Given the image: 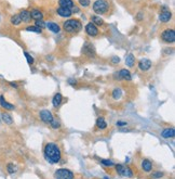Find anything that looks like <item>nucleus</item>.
<instances>
[{"instance_id":"16","label":"nucleus","mask_w":175,"mask_h":179,"mask_svg":"<svg viewBox=\"0 0 175 179\" xmlns=\"http://www.w3.org/2000/svg\"><path fill=\"white\" fill-rule=\"evenodd\" d=\"M0 105H1L3 109H5V110H8V111H12V110H14V105L11 103H9V102H7L3 96H0Z\"/></svg>"},{"instance_id":"39","label":"nucleus","mask_w":175,"mask_h":179,"mask_svg":"<svg viewBox=\"0 0 175 179\" xmlns=\"http://www.w3.org/2000/svg\"><path fill=\"white\" fill-rule=\"evenodd\" d=\"M105 179H108V178H107V177H105Z\"/></svg>"},{"instance_id":"7","label":"nucleus","mask_w":175,"mask_h":179,"mask_svg":"<svg viewBox=\"0 0 175 179\" xmlns=\"http://www.w3.org/2000/svg\"><path fill=\"white\" fill-rule=\"evenodd\" d=\"M39 116H40L41 121L43 122V123H45V124H50V123L54 120L53 114L50 112L49 110H42V111H40V113H39Z\"/></svg>"},{"instance_id":"17","label":"nucleus","mask_w":175,"mask_h":179,"mask_svg":"<svg viewBox=\"0 0 175 179\" xmlns=\"http://www.w3.org/2000/svg\"><path fill=\"white\" fill-rule=\"evenodd\" d=\"M62 101H63V96H62L60 92H57L54 95L52 99V103H53V106L54 108H57V106H60L62 103Z\"/></svg>"},{"instance_id":"23","label":"nucleus","mask_w":175,"mask_h":179,"mask_svg":"<svg viewBox=\"0 0 175 179\" xmlns=\"http://www.w3.org/2000/svg\"><path fill=\"white\" fill-rule=\"evenodd\" d=\"M126 64L129 67H133L135 64V58L132 53H129L126 58Z\"/></svg>"},{"instance_id":"30","label":"nucleus","mask_w":175,"mask_h":179,"mask_svg":"<svg viewBox=\"0 0 175 179\" xmlns=\"http://www.w3.org/2000/svg\"><path fill=\"white\" fill-rule=\"evenodd\" d=\"M50 126H51L53 129H57L61 127V124H60V122L56 121V120H53V121L50 123Z\"/></svg>"},{"instance_id":"21","label":"nucleus","mask_w":175,"mask_h":179,"mask_svg":"<svg viewBox=\"0 0 175 179\" xmlns=\"http://www.w3.org/2000/svg\"><path fill=\"white\" fill-rule=\"evenodd\" d=\"M45 26L48 27V29H50L51 32H53V33H58V32L61 30V27L57 25L56 23H53V22H49V23H47Z\"/></svg>"},{"instance_id":"1","label":"nucleus","mask_w":175,"mask_h":179,"mask_svg":"<svg viewBox=\"0 0 175 179\" xmlns=\"http://www.w3.org/2000/svg\"><path fill=\"white\" fill-rule=\"evenodd\" d=\"M43 154H45V160L51 164H56L61 161V149L55 143H47L43 149Z\"/></svg>"},{"instance_id":"27","label":"nucleus","mask_w":175,"mask_h":179,"mask_svg":"<svg viewBox=\"0 0 175 179\" xmlns=\"http://www.w3.org/2000/svg\"><path fill=\"white\" fill-rule=\"evenodd\" d=\"M122 96V91H121V89L120 88H115L114 90H113V98L114 99H120Z\"/></svg>"},{"instance_id":"4","label":"nucleus","mask_w":175,"mask_h":179,"mask_svg":"<svg viewBox=\"0 0 175 179\" xmlns=\"http://www.w3.org/2000/svg\"><path fill=\"white\" fill-rule=\"evenodd\" d=\"M54 178L55 179H73L75 175L69 169H65V168H61L57 169L54 173Z\"/></svg>"},{"instance_id":"13","label":"nucleus","mask_w":175,"mask_h":179,"mask_svg":"<svg viewBox=\"0 0 175 179\" xmlns=\"http://www.w3.org/2000/svg\"><path fill=\"white\" fill-rule=\"evenodd\" d=\"M20 17L22 22L24 23H30L32 22V17H30V12L28 10H22L20 12Z\"/></svg>"},{"instance_id":"9","label":"nucleus","mask_w":175,"mask_h":179,"mask_svg":"<svg viewBox=\"0 0 175 179\" xmlns=\"http://www.w3.org/2000/svg\"><path fill=\"white\" fill-rule=\"evenodd\" d=\"M151 64L152 63H151L150 60H148V59H142L139 62V67L141 71L147 72L151 67Z\"/></svg>"},{"instance_id":"32","label":"nucleus","mask_w":175,"mask_h":179,"mask_svg":"<svg viewBox=\"0 0 175 179\" xmlns=\"http://www.w3.org/2000/svg\"><path fill=\"white\" fill-rule=\"evenodd\" d=\"M78 2H79V4L81 6V7H83V8H88L90 6V0H78Z\"/></svg>"},{"instance_id":"12","label":"nucleus","mask_w":175,"mask_h":179,"mask_svg":"<svg viewBox=\"0 0 175 179\" xmlns=\"http://www.w3.org/2000/svg\"><path fill=\"white\" fill-rule=\"evenodd\" d=\"M119 75V78L120 79H123V80H128V82H130L131 79H132V76H131V73L129 70H126V68H122V70H120L118 73Z\"/></svg>"},{"instance_id":"10","label":"nucleus","mask_w":175,"mask_h":179,"mask_svg":"<svg viewBox=\"0 0 175 179\" xmlns=\"http://www.w3.org/2000/svg\"><path fill=\"white\" fill-rule=\"evenodd\" d=\"M172 19V12L170 10H165V11H163L161 12V14L159 15V20L161 23H169V22L171 21Z\"/></svg>"},{"instance_id":"36","label":"nucleus","mask_w":175,"mask_h":179,"mask_svg":"<svg viewBox=\"0 0 175 179\" xmlns=\"http://www.w3.org/2000/svg\"><path fill=\"white\" fill-rule=\"evenodd\" d=\"M116 125L118 126V127H123V126H126L128 125V123L126 122H122V121H118L117 122V124Z\"/></svg>"},{"instance_id":"15","label":"nucleus","mask_w":175,"mask_h":179,"mask_svg":"<svg viewBox=\"0 0 175 179\" xmlns=\"http://www.w3.org/2000/svg\"><path fill=\"white\" fill-rule=\"evenodd\" d=\"M161 136H162L163 138H167V139H169V138H173L175 136L174 128H165V129H163L162 131H161Z\"/></svg>"},{"instance_id":"37","label":"nucleus","mask_w":175,"mask_h":179,"mask_svg":"<svg viewBox=\"0 0 175 179\" xmlns=\"http://www.w3.org/2000/svg\"><path fill=\"white\" fill-rule=\"evenodd\" d=\"M111 61H113V63H114V64H117V63L120 62V59H119L118 57H114V58L111 59Z\"/></svg>"},{"instance_id":"5","label":"nucleus","mask_w":175,"mask_h":179,"mask_svg":"<svg viewBox=\"0 0 175 179\" xmlns=\"http://www.w3.org/2000/svg\"><path fill=\"white\" fill-rule=\"evenodd\" d=\"M116 171L118 173V175L123 176V177H128V178H132L133 177V171L129 166H124L122 164H117L116 165Z\"/></svg>"},{"instance_id":"24","label":"nucleus","mask_w":175,"mask_h":179,"mask_svg":"<svg viewBox=\"0 0 175 179\" xmlns=\"http://www.w3.org/2000/svg\"><path fill=\"white\" fill-rule=\"evenodd\" d=\"M10 22H11V24L14 26H19L22 23V20H21V17L20 14H14V15H12L11 17V19H10Z\"/></svg>"},{"instance_id":"35","label":"nucleus","mask_w":175,"mask_h":179,"mask_svg":"<svg viewBox=\"0 0 175 179\" xmlns=\"http://www.w3.org/2000/svg\"><path fill=\"white\" fill-rule=\"evenodd\" d=\"M162 176H163V174L161 171H156V173L152 174V177H154V178H161Z\"/></svg>"},{"instance_id":"14","label":"nucleus","mask_w":175,"mask_h":179,"mask_svg":"<svg viewBox=\"0 0 175 179\" xmlns=\"http://www.w3.org/2000/svg\"><path fill=\"white\" fill-rule=\"evenodd\" d=\"M30 12V17L33 20H36V21H39V20H42V17H43V14L41 12L40 10H38V9H33L32 11H29Z\"/></svg>"},{"instance_id":"2","label":"nucleus","mask_w":175,"mask_h":179,"mask_svg":"<svg viewBox=\"0 0 175 179\" xmlns=\"http://www.w3.org/2000/svg\"><path fill=\"white\" fill-rule=\"evenodd\" d=\"M63 29L68 34H77L82 29V24L77 19H69L63 23Z\"/></svg>"},{"instance_id":"20","label":"nucleus","mask_w":175,"mask_h":179,"mask_svg":"<svg viewBox=\"0 0 175 179\" xmlns=\"http://www.w3.org/2000/svg\"><path fill=\"white\" fill-rule=\"evenodd\" d=\"M1 118H2V121H3L5 124H8V125H12L13 124V118L9 113L2 112L1 113Z\"/></svg>"},{"instance_id":"18","label":"nucleus","mask_w":175,"mask_h":179,"mask_svg":"<svg viewBox=\"0 0 175 179\" xmlns=\"http://www.w3.org/2000/svg\"><path fill=\"white\" fill-rule=\"evenodd\" d=\"M83 53L86 54L88 57H95L93 46L91 44H86V46H84V48H83Z\"/></svg>"},{"instance_id":"6","label":"nucleus","mask_w":175,"mask_h":179,"mask_svg":"<svg viewBox=\"0 0 175 179\" xmlns=\"http://www.w3.org/2000/svg\"><path fill=\"white\" fill-rule=\"evenodd\" d=\"M161 39L167 44H172L175 41V32L173 28H167L161 34Z\"/></svg>"},{"instance_id":"28","label":"nucleus","mask_w":175,"mask_h":179,"mask_svg":"<svg viewBox=\"0 0 175 179\" xmlns=\"http://www.w3.org/2000/svg\"><path fill=\"white\" fill-rule=\"evenodd\" d=\"M7 171H8L9 174H14L17 171V168L13 163H9L8 165H7Z\"/></svg>"},{"instance_id":"3","label":"nucleus","mask_w":175,"mask_h":179,"mask_svg":"<svg viewBox=\"0 0 175 179\" xmlns=\"http://www.w3.org/2000/svg\"><path fill=\"white\" fill-rule=\"evenodd\" d=\"M109 3L107 0H96L93 3V11L96 14H104L108 11Z\"/></svg>"},{"instance_id":"34","label":"nucleus","mask_w":175,"mask_h":179,"mask_svg":"<svg viewBox=\"0 0 175 179\" xmlns=\"http://www.w3.org/2000/svg\"><path fill=\"white\" fill-rule=\"evenodd\" d=\"M101 162H102V164H104L105 166H114L115 165V163L113 162V161H110V160H102Z\"/></svg>"},{"instance_id":"26","label":"nucleus","mask_w":175,"mask_h":179,"mask_svg":"<svg viewBox=\"0 0 175 179\" xmlns=\"http://www.w3.org/2000/svg\"><path fill=\"white\" fill-rule=\"evenodd\" d=\"M91 21L93 23L94 25H98V26H102L104 24V21H103L102 17H97V15H93V17H91Z\"/></svg>"},{"instance_id":"25","label":"nucleus","mask_w":175,"mask_h":179,"mask_svg":"<svg viewBox=\"0 0 175 179\" xmlns=\"http://www.w3.org/2000/svg\"><path fill=\"white\" fill-rule=\"evenodd\" d=\"M96 127L98 129H105L107 127V123H106L104 117H98L96 120Z\"/></svg>"},{"instance_id":"8","label":"nucleus","mask_w":175,"mask_h":179,"mask_svg":"<svg viewBox=\"0 0 175 179\" xmlns=\"http://www.w3.org/2000/svg\"><path fill=\"white\" fill-rule=\"evenodd\" d=\"M86 33L91 36V37H95V36H97L98 34V28L96 25H94L93 23L91 22L89 24H86Z\"/></svg>"},{"instance_id":"22","label":"nucleus","mask_w":175,"mask_h":179,"mask_svg":"<svg viewBox=\"0 0 175 179\" xmlns=\"http://www.w3.org/2000/svg\"><path fill=\"white\" fill-rule=\"evenodd\" d=\"M142 169L144 171H150L152 169V164H151L150 161H148V160H143L142 162Z\"/></svg>"},{"instance_id":"31","label":"nucleus","mask_w":175,"mask_h":179,"mask_svg":"<svg viewBox=\"0 0 175 179\" xmlns=\"http://www.w3.org/2000/svg\"><path fill=\"white\" fill-rule=\"evenodd\" d=\"M24 55H25V58H26V60H27L28 64H30V65L34 64V58L28 53V52H24Z\"/></svg>"},{"instance_id":"29","label":"nucleus","mask_w":175,"mask_h":179,"mask_svg":"<svg viewBox=\"0 0 175 179\" xmlns=\"http://www.w3.org/2000/svg\"><path fill=\"white\" fill-rule=\"evenodd\" d=\"M26 30H28V32H34V33H38V34L42 33V29L39 28V27H37V26H27V27H26Z\"/></svg>"},{"instance_id":"33","label":"nucleus","mask_w":175,"mask_h":179,"mask_svg":"<svg viewBox=\"0 0 175 179\" xmlns=\"http://www.w3.org/2000/svg\"><path fill=\"white\" fill-rule=\"evenodd\" d=\"M35 26H37V27H39V28H45V23L42 20H39V21H36V23H35Z\"/></svg>"},{"instance_id":"19","label":"nucleus","mask_w":175,"mask_h":179,"mask_svg":"<svg viewBox=\"0 0 175 179\" xmlns=\"http://www.w3.org/2000/svg\"><path fill=\"white\" fill-rule=\"evenodd\" d=\"M58 4H60V7L68 9L73 8V6H75L73 0H58Z\"/></svg>"},{"instance_id":"38","label":"nucleus","mask_w":175,"mask_h":179,"mask_svg":"<svg viewBox=\"0 0 175 179\" xmlns=\"http://www.w3.org/2000/svg\"><path fill=\"white\" fill-rule=\"evenodd\" d=\"M10 85H11L12 87H15V88H17V85H16V84H14V83H10Z\"/></svg>"},{"instance_id":"11","label":"nucleus","mask_w":175,"mask_h":179,"mask_svg":"<svg viewBox=\"0 0 175 179\" xmlns=\"http://www.w3.org/2000/svg\"><path fill=\"white\" fill-rule=\"evenodd\" d=\"M56 13L62 17H71V9H68V8H63V7H60V8L56 10Z\"/></svg>"}]
</instances>
